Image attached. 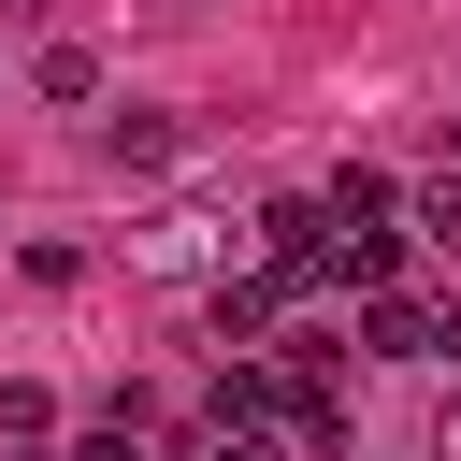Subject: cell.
<instances>
[{"instance_id":"obj_9","label":"cell","mask_w":461,"mask_h":461,"mask_svg":"<svg viewBox=\"0 0 461 461\" xmlns=\"http://www.w3.org/2000/svg\"><path fill=\"white\" fill-rule=\"evenodd\" d=\"M403 216H418L432 245H461V158H447V173H418V187H403Z\"/></svg>"},{"instance_id":"obj_12","label":"cell","mask_w":461,"mask_h":461,"mask_svg":"<svg viewBox=\"0 0 461 461\" xmlns=\"http://www.w3.org/2000/svg\"><path fill=\"white\" fill-rule=\"evenodd\" d=\"M14 14H29V0H0V29H14Z\"/></svg>"},{"instance_id":"obj_6","label":"cell","mask_w":461,"mask_h":461,"mask_svg":"<svg viewBox=\"0 0 461 461\" xmlns=\"http://www.w3.org/2000/svg\"><path fill=\"white\" fill-rule=\"evenodd\" d=\"M317 202H331V230H389V216H403V187H389V173H360V158H346Z\"/></svg>"},{"instance_id":"obj_5","label":"cell","mask_w":461,"mask_h":461,"mask_svg":"<svg viewBox=\"0 0 461 461\" xmlns=\"http://www.w3.org/2000/svg\"><path fill=\"white\" fill-rule=\"evenodd\" d=\"M101 158H115V173H158V158H187V115L130 101V115H101Z\"/></svg>"},{"instance_id":"obj_11","label":"cell","mask_w":461,"mask_h":461,"mask_svg":"<svg viewBox=\"0 0 461 461\" xmlns=\"http://www.w3.org/2000/svg\"><path fill=\"white\" fill-rule=\"evenodd\" d=\"M432 461H461V389H447V418H432Z\"/></svg>"},{"instance_id":"obj_7","label":"cell","mask_w":461,"mask_h":461,"mask_svg":"<svg viewBox=\"0 0 461 461\" xmlns=\"http://www.w3.org/2000/svg\"><path fill=\"white\" fill-rule=\"evenodd\" d=\"M331 274L346 288H403V230H331Z\"/></svg>"},{"instance_id":"obj_8","label":"cell","mask_w":461,"mask_h":461,"mask_svg":"<svg viewBox=\"0 0 461 461\" xmlns=\"http://www.w3.org/2000/svg\"><path fill=\"white\" fill-rule=\"evenodd\" d=\"M72 461H158V418H144V403H101V418H86V447H72Z\"/></svg>"},{"instance_id":"obj_10","label":"cell","mask_w":461,"mask_h":461,"mask_svg":"<svg viewBox=\"0 0 461 461\" xmlns=\"http://www.w3.org/2000/svg\"><path fill=\"white\" fill-rule=\"evenodd\" d=\"M202 461H288V432H274V418H216V432H202Z\"/></svg>"},{"instance_id":"obj_1","label":"cell","mask_w":461,"mask_h":461,"mask_svg":"<svg viewBox=\"0 0 461 461\" xmlns=\"http://www.w3.org/2000/svg\"><path fill=\"white\" fill-rule=\"evenodd\" d=\"M245 259V230L230 216H202V202H173V216H144L130 230V274H230Z\"/></svg>"},{"instance_id":"obj_4","label":"cell","mask_w":461,"mask_h":461,"mask_svg":"<svg viewBox=\"0 0 461 461\" xmlns=\"http://www.w3.org/2000/svg\"><path fill=\"white\" fill-rule=\"evenodd\" d=\"M274 288H288V274H216V303H202V317H216V346L274 360Z\"/></svg>"},{"instance_id":"obj_2","label":"cell","mask_w":461,"mask_h":461,"mask_svg":"<svg viewBox=\"0 0 461 461\" xmlns=\"http://www.w3.org/2000/svg\"><path fill=\"white\" fill-rule=\"evenodd\" d=\"M245 259H259V274H288V288H303V274H331V202H259V216H245Z\"/></svg>"},{"instance_id":"obj_3","label":"cell","mask_w":461,"mask_h":461,"mask_svg":"<svg viewBox=\"0 0 461 461\" xmlns=\"http://www.w3.org/2000/svg\"><path fill=\"white\" fill-rule=\"evenodd\" d=\"M360 346H375V360H447V303H418V288H360Z\"/></svg>"}]
</instances>
